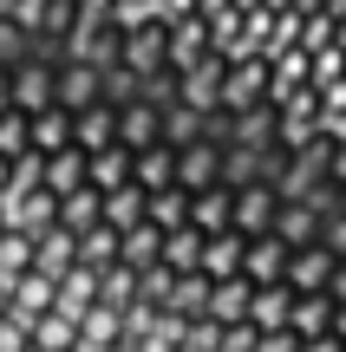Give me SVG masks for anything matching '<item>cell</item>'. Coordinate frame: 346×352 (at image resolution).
Masks as SVG:
<instances>
[{"label": "cell", "mask_w": 346, "mask_h": 352, "mask_svg": "<svg viewBox=\"0 0 346 352\" xmlns=\"http://www.w3.org/2000/svg\"><path fill=\"white\" fill-rule=\"evenodd\" d=\"M52 72H59V65L39 59V52H33V59H20V65H7L13 111H20V118H39V111H52V104H59V98H52Z\"/></svg>", "instance_id": "1"}, {"label": "cell", "mask_w": 346, "mask_h": 352, "mask_svg": "<svg viewBox=\"0 0 346 352\" xmlns=\"http://www.w3.org/2000/svg\"><path fill=\"white\" fill-rule=\"evenodd\" d=\"M274 209H281V196H274L268 183H248V189H235V196H229V228L242 241H255V235H268V228H274Z\"/></svg>", "instance_id": "2"}, {"label": "cell", "mask_w": 346, "mask_h": 352, "mask_svg": "<svg viewBox=\"0 0 346 352\" xmlns=\"http://www.w3.org/2000/svg\"><path fill=\"white\" fill-rule=\"evenodd\" d=\"M151 144H164V111H157L151 98H131L118 104V151H151Z\"/></svg>", "instance_id": "3"}, {"label": "cell", "mask_w": 346, "mask_h": 352, "mask_svg": "<svg viewBox=\"0 0 346 352\" xmlns=\"http://www.w3.org/2000/svg\"><path fill=\"white\" fill-rule=\"evenodd\" d=\"M7 222L26 228V235H46V228H59V196H46L39 183H20L7 196Z\"/></svg>", "instance_id": "4"}, {"label": "cell", "mask_w": 346, "mask_h": 352, "mask_svg": "<svg viewBox=\"0 0 346 352\" xmlns=\"http://www.w3.org/2000/svg\"><path fill=\"white\" fill-rule=\"evenodd\" d=\"M222 183V144H209V138H196V144H183L177 151V189H216Z\"/></svg>", "instance_id": "5"}, {"label": "cell", "mask_w": 346, "mask_h": 352, "mask_svg": "<svg viewBox=\"0 0 346 352\" xmlns=\"http://www.w3.org/2000/svg\"><path fill=\"white\" fill-rule=\"evenodd\" d=\"M7 307H13V314L26 320V327H33V320L59 314V280H52V274H39V267H33V274H20V280L7 287Z\"/></svg>", "instance_id": "6"}, {"label": "cell", "mask_w": 346, "mask_h": 352, "mask_svg": "<svg viewBox=\"0 0 346 352\" xmlns=\"http://www.w3.org/2000/svg\"><path fill=\"white\" fill-rule=\"evenodd\" d=\"M268 235L281 241L288 254H294V248H314V241H321V209H314V202H281Z\"/></svg>", "instance_id": "7"}, {"label": "cell", "mask_w": 346, "mask_h": 352, "mask_svg": "<svg viewBox=\"0 0 346 352\" xmlns=\"http://www.w3.org/2000/svg\"><path fill=\"white\" fill-rule=\"evenodd\" d=\"M242 248H248V241L235 235V228L209 235L203 254H196V274H203V280H242Z\"/></svg>", "instance_id": "8"}, {"label": "cell", "mask_w": 346, "mask_h": 352, "mask_svg": "<svg viewBox=\"0 0 346 352\" xmlns=\"http://www.w3.org/2000/svg\"><path fill=\"white\" fill-rule=\"evenodd\" d=\"M281 274H288V248L274 235H255L242 248V280L248 287H281Z\"/></svg>", "instance_id": "9"}, {"label": "cell", "mask_w": 346, "mask_h": 352, "mask_svg": "<svg viewBox=\"0 0 346 352\" xmlns=\"http://www.w3.org/2000/svg\"><path fill=\"white\" fill-rule=\"evenodd\" d=\"M327 274H334V254L314 241V248H294V254H288L281 287H288V294H327Z\"/></svg>", "instance_id": "10"}, {"label": "cell", "mask_w": 346, "mask_h": 352, "mask_svg": "<svg viewBox=\"0 0 346 352\" xmlns=\"http://www.w3.org/2000/svg\"><path fill=\"white\" fill-rule=\"evenodd\" d=\"M111 144H118V111H111V104H85V111H72V151L98 157V151H111Z\"/></svg>", "instance_id": "11"}, {"label": "cell", "mask_w": 346, "mask_h": 352, "mask_svg": "<svg viewBox=\"0 0 346 352\" xmlns=\"http://www.w3.org/2000/svg\"><path fill=\"white\" fill-rule=\"evenodd\" d=\"M288 333H294L301 346L327 340V333H334V300H327V294H294V300H288Z\"/></svg>", "instance_id": "12"}, {"label": "cell", "mask_w": 346, "mask_h": 352, "mask_svg": "<svg viewBox=\"0 0 346 352\" xmlns=\"http://www.w3.org/2000/svg\"><path fill=\"white\" fill-rule=\"evenodd\" d=\"M26 138H33V157H39V164H46V157H59V151H72V111H65V104L39 111L33 124H26Z\"/></svg>", "instance_id": "13"}, {"label": "cell", "mask_w": 346, "mask_h": 352, "mask_svg": "<svg viewBox=\"0 0 346 352\" xmlns=\"http://www.w3.org/2000/svg\"><path fill=\"white\" fill-rule=\"evenodd\" d=\"M131 183H138L144 196L170 189V183H177V151H170V144H151V151H138V157H131Z\"/></svg>", "instance_id": "14"}, {"label": "cell", "mask_w": 346, "mask_h": 352, "mask_svg": "<svg viewBox=\"0 0 346 352\" xmlns=\"http://www.w3.org/2000/svg\"><path fill=\"white\" fill-rule=\"evenodd\" d=\"M131 183V151H98V157H85V189L91 196H118V189Z\"/></svg>", "instance_id": "15"}, {"label": "cell", "mask_w": 346, "mask_h": 352, "mask_svg": "<svg viewBox=\"0 0 346 352\" xmlns=\"http://www.w3.org/2000/svg\"><path fill=\"white\" fill-rule=\"evenodd\" d=\"M33 267H39V274H52V280L72 274V267H78V235H65V228H46V235L33 241Z\"/></svg>", "instance_id": "16"}, {"label": "cell", "mask_w": 346, "mask_h": 352, "mask_svg": "<svg viewBox=\"0 0 346 352\" xmlns=\"http://www.w3.org/2000/svg\"><path fill=\"white\" fill-rule=\"evenodd\" d=\"M288 300H294L288 287H255V294H248V320H242V327L248 333H288Z\"/></svg>", "instance_id": "17"}, {"label": "cell", "mask_w": 346, "mask_h": 352, "mask_svg": "<svg viewBox=\"0 0 346 352\" xmlns=\"http://www.w3.org/2000/svg\"><path fill=\"white\" fill-rule=\"evenodd\" d=\"M248 280H209V314L203 320H216V327H242L248 320Z\"/></svg>", "instance_id": "18"}, {"label": "cell", "mask_w": 346, "mask_h": 352, "mask_svg": "<svg viewBox=\"0 0 346 352\" xmlns=\"http://www.w3.org/2000/svg\"><path fill=\"white\" fill-rule=\"evenodd\" d=\"M229 196H235V189H196V196H190V228H196V235H222V228H229Z\"/></svg>", "instance_id": "19"}, {"label": "cell", "mask_w": 346, "mask_h": 352, "mask_svg": "<svg viewBox=\"0 0 346 352\" xmlns=\"http://www.w3.org/2000/svg\"><path fill=\"white\" fill-rule=\"evenodd\" d=\"M39 189L46 196H72V189H85V151H59L39 164Z\"/></svg>", "instance_id": "20"}, {"label": "cell", "mask_w": 346, "mask_h": 352, "mask_svg": "<svg viewBox=\"0 0 346 352\" xmlns=\"http://www.w3.org/2000/svg\"><path fill=\"white\" fill-rule=\"evenodd\" d=\"M144 222L157 228V235H170V228H190V189H157L151 202H144Z\"/></svg>", "instance_id": "21"}, {"label": "cell", "mask_w": 346, "mask_h": 352, "mask_svg": "<svg viewBox=\"0 0 346 352\" xmlns=\"http://www.w3.org/2000/svg\"><path fill=\"white\" fill-rule=\"evenodd\" d=\"M33 241L39 235H26V228H0V287H13L20 274H33Z\"/></svg>", "instance_id": "22"}, {"label": "cell", "mask_w": 346, "mask_h": 352, "mask_svg": "<svg viewBox=\"0 0 346 352\" xmlns=\"http://www.w3.org/2000/svg\"><path fill=\"white\" fill-rule=\"evenodd\" d=\"M118 254H125V235L118 228H85L78 235V267H91V274H105V267H118Z\"/></svg>", "instance_id": "23"}, {"label": "cell", "mask_w": 346, "mask_h": 352, "mask_svg": "<svg viewBox=\"0 0 346 352\" xmlns=\"http://www.w3.org/2000/svg\"><path fill=\"white\" fill-rule=\"evenodd\" d=\"M105 222V196H91V189H72V196H59V228L65 235H85V228Z\"/></svg>", "instance_id": "24"}, {"label": "cell", "mask_w": 346, "mask_h": 352, "mask_svg": "<svg viewBox=\"0 0 346 352\" xmlns=\"http://www.w3.org/2000/svg\"><path fill=\"white\" fill-rule=\"evenodd\" d=\"M33 352H78V320H72V314L33 320Z\"/></svg>", "instance_id": "25"}, {"label": "cell", "mask_w": 346, "mask_h": 352, "mask_svg": "<svg viewBox=\"0 0 346 352\" xmlns=\"http://www.w3.org/2000/svg\"><path fill=\"white\" fill-rule=\"evenodd\" d=\"M144 189L138 183H125L118 189V196H105V228H118V235H125V228H144Z\"/></svg>", "instance_id": "26"}, {"label": "cell", "mask_w": 346, "mask_h": 352, "mask_svg": "<svg viewBox=\"0 0 346 352\" xmlns=\"http://www.w3.org/2000/svg\"><path fill=\"white\" fill-rule=\"evenodd\" d=\"M118 261L138 267V274H144V267H157V261H164V235H157L151 222H144V228H125V254H118Z\"/></svg>", "instance_id": "27"}, {"label": "cell", "mask_w": 346, "mask_h": 352, "mask_svg": "<svg viewBox=\"0 0 346 352\" xmlns=\"http://www.w3.org/2000/svg\"><path fill=\"white\" fill-rule=\"evenodd\" d=\"M170 314H183L196 327V320L209 314V280L203 274H177V287H170Z\"/></svg>", "instance_id": "28"}, {"label": "cell", "mask_w": 346, "mask_h": 352, "mask_svg": "<svg viewBox=\"0 0 346 352\" xmlns=\"http://www.w3.org/2000/svg\"><path fill=\"white\" fill-rule=\"evenodd\" d=\"M196 254H203V235L196 228H170L164 235V267L170 274H196Z\"/></svg>", "instance_id": "29"}, {"label": "cell", "mask_w": 346, "mask_h": 352, "mask_svg": "<svg viewBox=\"0 0 346 352\" xmlns=\"http://www.w3.org/2000/svg\"><path fill=\"white\" fill-rule=\"evenodd\" d=\"M26 124H33V118H20V111H7V118H0V164H20V157L33 151Z\"/></svg>", "instance_id": "30"}, {"label": "cell", "mask_w": 346, "mask_h": 352, "mask_svg": "<svg viewBox=\"0 0 346 352\" xmlns=\"http://www.w3.org/2000/svg\"><path fill=\"white\" fill-rule=\"evenodd\" d=\"M0 352H33V327H26L20 314L0 320Z\"/></svg>", "instance_id": "31"}, {"label": "cell", "mask_w": 346, "mask_h": 352, "mask_svg": "<svg viewBox=\"0 0 346 352\" xmlns=\"http://www.w3.org/2000/svg\"><path fill=\"white\" fill-rule=\"evenodd\" d=\"M321 248L334 254V261L346 254V209H334V215H321Z\"/></svg>", "instance_id": "32"}, {"label": "cell", "mask_w": 346, "mask_h": 352, "mask_svg": "<svg viewBox=\"0 0 346 352\" xmlns=\"http://www.w3.org/2000/svg\"><path fill=\"white\" fill-rule=\"evenodd\" d=\"M301 340H294V333H261V340L255 346H248V352H294Z\"/></svg>", "instance_id": "33"}, {"label": "cell", "mask_w": 346, "mask_h": 352, "mask_svg": "<svg viewBox=\"0 0 346 352\" xmlns=\"http://www.w3.org/2000/svg\"><path fill=\"white\" fill-rule=\"evenodd\" d=\"M327 300H334V307H346V254L334 261V274H327Z\"/></svg>", "instance_id": "34"}, {"label": "cell", "mask_w": 346, "mask_h": 352, "mask_svg": "<svg viewBox=\"0 0 346 352\" xmlns=\"http://www.w3.org/2000/svg\"><path fill=\"white\" fill-rule=\"evenodd\" d=\"M294 352H340V340L327 333V340H307V346H294Z\"/></svg>", "instance_id": "35"}, {"label": "cell", "mask_w": 346, "mask_h": 352, "mask_svg": "<svg viewBox=\"0 0 346 352\" xmlns=\"http://www.w3.org/2000/svg\"><path fill=\"white\" fill-rule=\"evenodd\" d=\"M334 340H340V352H346V307H334Z\"/></svg>", "instance_id": "36"}, {"label": "cell", "mask_w": 346, "mask_h": 352, "mask_svg": "<svg viewBox=\"0 0 346 352\" xmlns=\"http://www.w3.org/2000/svg\"><path fill=\"white\" fill-rule=\"evenodd\" d=\"M7 314H13V307H7V287H0V320H7Z\"/></svg>", "instance_id": "37"}, {"label": "cell", "mask_w": 346, "mask_h": 352, "mask_svg": "<svg viewBox=\"0 0 346 352\" xmlns=\"http://www.w3.org/2000/svg\"><path fill=\"white\" fill-rule=\"evenodd\" d=\"M0 228H7V209H0Z\"/></svg>", "instance_id": "38"}]
</instances>
